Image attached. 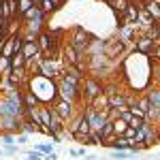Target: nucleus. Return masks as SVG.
I'll return each instance as SVG.
<instances>
[{
    "label": "nucleus",
    "instance_id": "obj_10",
    "mask_svg": "<svg viewBox=\"0 0 160 160\" xmlns=\"http://www.w3.org/2000/svg\"><path fill=\"white\" fill-rule=\"evenodd\" d=\"M15 15H17V2L15 0H4L2 2V17L11 22Z\"/></svg>",
    "mask_w": 160,
    "mask_h": 160
},
{
    "label": "nucleus",
    "instance_id": "obj_33",
    "mask_svg": "<svg viewBox=\"0 0 160 160\" xmlns=\"http://www.w3.org/2000/svg\"><path fill=\"white\" fill-rule=\"evenodd\" d=\"M152 73H154V79L160 83V62H156L154 64V68H152Z\"/></svg>",
    "mask_w": 160,
    "mask_h": 160
},
{
    "label": "nucleus",
    "instance_id": "obj_21",
    "mask_svg": "<svg viewBox=\"0 0 160 160\" xmlns=\"http://www.w3.org/2000/svg\"><path fill=\"white\" fill-rule=\"evenodd\" d=\"M32 7H34V2H32V0H17V15L22 17V15H24L26 11H30Z\"/></svg>",
    "mask_w": 160,
    "mask_h": 160
},
{
    "label": "nucleus",
    "instance_id": "obj_26",
    "mask_svg": "<svg viewBox=\"0 0 160 160\" xmlns=\"http://www.w3.org/2000/svg\"><path fill=\"white\" fill-rule=\"evenodd\" d=\"M38 9H41V11H43V13H45V15H47V13H51V11H53V9H56V7L51 4L49 0H41V2H38Z\"/></svg>",
    "mask_w": 160,
    "mask_h": 160
},
{
    "label": "nucleus",
    "instance_id": "obj_15",
    "mask_svg": "<svg viewBox=\"0 0 160 160\" xmlns=\"http://www.w3.org/2000/svg\"><path fill=\"white\" fill-rule=\"evenodd\" d=\"M98 135H100V139H102V145H105L109 139H113V137H115V132H113V122H111V120H107V122H105V126L100 128Z\"/></svg>",
    "mask_w": 160,
    "mask_h": 160
},
{
    "label": "nucleus",
    "instance_id": "obj_37",
    "mask_svg": "<svg viewBox=\"0 0 160 160\" xmlns=\"http://www.w3.org/2000/svg\"><path fill=\"white\" fill-rule=\"evenodd\" d=\"M156 128H158V139H160V122L156 124Z\"/></svg>",
    "mask_w": 160,
    "mask_h": 160
},
{
    "label": "nucleus",
    "instance_id": "obj_42",
    "mask_svg": "<svg viewBox=\"0 0 160 160\" xmlns=\"http://www.w3.org/2000/svg\"><path fill=\"white\" fill-rule=\"evenodd\" d=\"M60 2H64V0H60Z\"/></svg>",
    "mask_w": 160,
    "mask_h": 160
},
{
    "label": "nucleus",
    "instance_id": "obj_8",
    "mask_svg": "<svg viewBox=\"0 0 160 160\" xmlns=\"http://www.w3.org/2000/svg\"><path fill=\"white\" fill-rule=\"evenodd\" d=\"M141 132L145 137V148H152V145L156 143V139H158V128H156V124L145 122L141 126Z\"/></svg>",
    "mask_w": 160,
    "mask_h": 160
},
{
    "label": "nucleus",
    "instance_id": "obj_23",
    "mask_svg": "<svg viewBox=\"0 0 160 160\" xmlns=\"http://www.w3.org/2000/svg\"><path fill=\"white\" fill-rule=\"evenodd\" d=\"M9 71H11V58L0 56V75H7Z\"/></svg>",
    "mask_w": 160,
    "mask_h": 160
},
{
    "label": "nucleus",
    "instance_id": "obj_40",
    "mask_svg": "<svg viewBox=\"0 0 160 160\" xmlns=\"http://www.w3.org/2000/svg\"><path fill=\"white\" fill-rule=\"evenodd\" d=\"M156 2H158V7H160V0H156Z\"/></svg>",
    "mask_w": 160,
    "mask_h": 160
},
{
    "label": "nucleus",
    "instance_id": "obj_4",
    "mask_svg": "<svg viewBox=\"0 0 160 160\" xmlns=\"http://www.w3.org/2000/svg\"><path fill=\"white\" fill-rule=\"evenodd\" d=\"M51 109L60 115L62 122H71V120L75 118V102H68V100L56 98V102L51 105Z\"/></svg>",
    "mask_w": 160,
    "mask_h": 160
},
{
    "label": "nucleus",
    "instance_id": "obj_14",
    "mask_svg": "<svg viewBox=\"0 0 160 160\" xmlns=\"http://www.w3.org/2000/svg\"><path fill=\"white\" fill-rule=\"evenodd\" d=\"M145 98H148L149 107H158L160 109V88H149L145 92Z\"/></svg>",
    "mask_w": 160,
    "mask_h": 160
},
{
    "label": "nucleus",
    "instance_id": "obj_7",
    "mask_svg": "<svg viewBox=\"0 0 160 160\" xmlns=\"http://www.w3.org/2000/svg\"><path fill=\"white\" fill-rule=\"evenodd\" d=\"M37 43H38V49H41V53H43V58L49 56L51 51L56 49V41L51 38L49 32H41V34L37 37Z\"/></svg>",
    "mask_w": 160,
    "mask_h": 160
},
{
    "label": "nucleus",
    "instance_id": "obj_9",
    "mask_svg": "<svg viewBox=\"0 0 160 160\" xmlns=\"http://www.w3.org/2000/svg\"><path fill=\"white\" fill-rule=\"evenodd\" d=\"M22 56L26 58V62L38 58V56H41V49H38V43H37V41H26V43H24V49H22Z\"/></svg>",
    "mask_w": 160,
    "mask_h": 160
},
{
    "label": "nucleus",
    "instance_id": "obj_39",
    "mask_svg": "<svg viewBox=\"0 0 160 160\" xmlns=\"http://www.w3.org/2000/svg\"><path fill=\"white\" fill-rule=\"evenodd\" d=\"M0 135H2V126H0Z\"/></svg>",
    "mask_w": 160,
    "mask_h": 160
},
{
    "label": "nucleus",
    "instance_id": "obj_27",
    "mask_svg": "<svg viewBox=\"0 0 160 160\" xmlns=\"http://www.w3.org/2000/svg\"><path fill=\"white\" fill-rule=\"evenodd\" d=\"M34 149H37V152H41L43 156H47V154H51V152H53L49 143H38V145H34Z\"/></svg>",
    "mask_w": 160,
    "mask_h": 160
},
{
    "label": "nucleus",
    "instance_id": "obj_35",
    "mask_svg": "<svg viewBox=\"0 0 160 160\" xmlns=\"http://www.w3.org/2000/svg\"><path fill=\"white\" fill-rule=\"evenodd\" d=\"M152 53H154V58H156V60L160 62V43H158V45H156V49L152 51Z\"/></svg>",
    "mask_w": 160,
    "mask_h": 160
},
{
    "label": "nucleus",
    "instance_id": "obj_25",
    "mask_svg": "<svg viewBox=\"0 0 160 160\" xmlns=\"http://www.w3.org/2000/svg\"><path fill=\"white\" fill-rule=\"evenodd\" d=\"M0 141H2L4 148H7V145H15V135H11V132H2V135H0Z\"/></svg>",
    "mask_w": 160,
    "mask_h": 160
},
{
    "label": "nucleus",
    "instance_id": "obj_19",
    "mask_svg": "<svg viewBox=\"0 0 160 160\" xmlns=\"http://www.w3.org/2000/svg\"><path fill=\"white\" fill-rule=\"evenodd\" d=\"M41 102H38V98L30 92V90H24V107H38Z\"/></svg>",
    "mask_w": 160,
    "mask_h": 160
},
{
    "label": "nucleus",
    "instance_id": "obj_16",
    "mask_svg": "<svg viewBox=\"0 0 160 160\" xmlns=\"http://www.w3.org/2000/svg\"><path fill=\"white\" fill-rule=\"evenodd\" d=\"M0 56H4V58H13V56H15V38H13V34L7 38V41H4Z\"/></svg>",
    "mask_w": 160,
    "mask_h": 160
},
{
    "label": "nucleus",
    "instance_id": "obj_13",
    "mask_svg": "<svg viewBox=\"0 0 160 160\" xmlns=\"http://www.w3.org/2000/svg\"><path fill=\"white\" fill-rule=\"evenodd\" d=\"M109 107H111V109H122V107H128V105H126V94H124V92H118V94L109 96Z\"/></svg>",
    "mask_w": 160,
    "mask_h": 160
},
{
    "label": "nucleus",
    "instance_id": "obj_29",
    "mask_svg": "<svg viewBox=\"0 0 160 160\" xmlns=\"http://www.w3.org/2000/svg\"><path fill=\"white\" fill-rule=\"evenodd\" d=\"M143 124H145V120H141V118H132V120L128 122V128H135V130H139Z\"/></svg>",
    "mask_w": 160,
    "mask_h": 160
},
{
    "label": "nucleus",
    "instance_id": "obj_30",
    "mask_svg": "<svg viewBox=\"0 0 160 160\" xmlns=\"http://www.w3.org/2000/svg\"><path fill=\"white\" fill-rule=\"evenodd\" d=\"M17 152H19V148H17V145H7V148H2V154H9V156L17 154Z\"/></svg>",
    "mask_w": 160,
    "mask_h": 160
},
{
    "label": "nucleus",
    "instance_id": "obj_2",
    "mask_svg": "<svg viewBox=\"0 0 160 160\" xmlns=\"http://www.w3.org/2000/svg\"><path fill=\"white\" fill-rule=\"evenodd\" d=\"M68 45H71L73 49H77L79 53H86L88 47H90V34H88L81 26H77L73 30V37L68 38Z\"/></svg>",
    "mask_w": 160,
    "mask_h": 160
},
{
    "label": "nucleus",
    "instance_id": "obj_31",
    "mask_svg": "<svg viewBox=\"0 0 160 160\" xmlns=\"http://www.w3.org/2000/svg\"><path fill=\"white\" fill-rule=\"evenodd\" d=\"M135 135H137V130L135 128H126V132H124V139H128V141H135Z\"/></svg>",
    "mask_w": 160,
    "mask_h": 160
},
{
    "label": "nucleus",
    "instance_id": "obj_41",
    "mask_svg": "<svg viewBox=\"0 0 160 160\" xmlns=\"http://www.w3.org/2000/svg\"><path fill=\"white\" fill-rule=\"evenodd\" d=\"M24 160H30V158H28V156H26V158H24Z\"/></svg>",
    "mask_w": 160,
    "mask_h": 160
},
{
    "label": "nucleus",
    "instance_id": "obj_38",
    "mask_svg": "<svg viewBox=\"0 0 160 160\" xmlns=\"http://www.w3.org/2000/svg\"><path fill=\"white\" fill-rule=\"evenodd\" d=\"M2 2H4V0H0V15H2Z\"/></svg>",
    "mask_w": 160,
    "mask_h": 160
},
{
    "label": "nucleus",
    "instance_id": "obj_17",
    "mask_svg": "<svg viewBox=\"0 0 160 160\" xmlns=\"http://www.w3.org/2000/svg\"><path fill=\"white\" fill-rule=\"evenodd\" d=\"M145 122H149V124H158L160 122V109L158 107H149V109L145 111Z\"/></svg>",
    "mask_w": 160,
    "mask_h": 160
},
{
    "label": "nucleus",
    "instance_id": "obj_5",
    "mask_svg": "<svg viewBox=\"0 0 160 160\" xmlns=\"http://www.w3.org/2000/svg\"><path fill=\"white\" fill-rule=\"evenodd\" d=\"M81 56H83V53H79L77 49H73L71 45H66V47L62 49V58H64V64H66V66H77V68H81V71H83Z\"/></svg>",
    "mask_w": 160,
    "mask_h": 160
},
{
    "label": "nucleus",
    "instance_id": "obj_11",
    "mask_svg": "<svg viewBox=\"0 0 160 160\" xmlns=\"http://www.w3.org/2000/svg\"><path fill=\"white\" fill-rule=\"evenodd\" d=\"M122 51H124L122 41H109V43L105 45V56H107V58H113V56H118V53H122Z\"/></svg>",
    "mask_w": 160,
    "mask_h": 160
},
{
    "label": "nucleus",
    "instance_id": "obj_3",
    "mask_svg": "<svg viewBox=\"0 0 160 160\" xmlns=\"http://www.w3.org/2000/svg\"><path fill=\"white\" fill-rule=\"evenodd\" d=\"M56 83H58V98L62 100H68V102H77V100L81 98V94H79V88L71 86V83H66L64 79H56Z\"/></svg>",
    "mask_w": 160,
    "mask_h": 160
},
{
    "label": "nucleus",
    "instance_id": "obj_22",
    "mask_svg": "<svg viewBox=\"0 0 160 160\" xmlns=\"http://www.w3.org/2000/svg\"><path fill=\"white\" fill-rule=\"evenodd\" d=\"M86 145H102V139H100L98 132H90L86 139Z\"/></svg>",
    "mask_w": 160,
    "mask_h": 160
},
{
    "label": "nucleus",
    "instance_id": "obj_28",
    "mask_svg": "<svg viewBox=\"0 0 160 160\" xmlns=\"http://www.w3.org/2000/svg\"><path fill=\"white\" fill-rule=\"evenodd\" d=\"M135 105H137V107H139L141 111H143V113H145V111L149 109V102H148V98H145V96H141V98H137V100H135Z\"/></svg>",
    "mask_w": 160,
    "mask_h": 160
},
{
    "label": "nucleus",
    "instance_id": "obj_1",
    "mask_svg": "<svg viewBox=\"0 0 160 160\" xmlns=\"http://www.w3.org/2000/svg\"><path fill=\"white\" fill-rule=\"evenodd\" d=\"M102 83H100L96 77H83L81 79V88H79V94H81V98L86 100L88 105H92V100L98 98L100 94H102Z\"/></svg>",
    "mask_w": 160,
    "mask_h": 160
},
{
    "label": "nucleus",
    "instance_id": "obj_43",
    "mask_svg": "<svg viewBox=\"0 0 160 160\" xmlns=\"http://www.w3.org/2000/svg\"><path fill=\"white\" fill-rule=\"evenodd\" d=\"M15 2H17V0H15Z\"/></svg>",
    "mask_w": 160,
    "mask_h": 160
},
{
    "label": "nucleus",
    "instance_id": "obj_36",
    "mask_svg": "<svg viewBox=\"0 0 160 160\" xmlns=\"http://www.w3.org/2000/svg\"><path fill=\"white\" fill-rule=\"evenodd\" d=\"M43 160H58V154H56V152H51V154H47Z\"/></svg>",
    "mask_w": 160,
    "mask_h": 160
},
{
    "label": "nucleus",
    "instance_id": "obj_18",
    "mask_svg": "<svg viewBox=\"0 0 160 160\" xmlns=\"http://www.w3.org/2000/svg\"><path fill=\"white\" fill-rule=\"evenodd\" d=\"M111 122H113V132H115V137H122L124 132H126L128 124L124 122V120H120V118H115V120H111Z\"/></svg>",
    "mask_w": 160,
    "mask_h": 160
},
{
    "label": "nucleus",
    "instance_id": "obj_20",
    "mask_svg": "<svg viewBox=\"0 0 160 160\" xmlns=\"http://www.w3.org/2000/svg\"><path fill=\"white\" fill-rule=\"evenodd\" d=\"M26 66V58L22 53H15L11 58V71H17V68H24Z\"/></svg>",
    "mask_w": 160,
    "mask_h": 160
},
{
    "label": "nucleus",
    "instance_id": "obj_32",
    "mask_svg": "<svg viewBox=\"0 0 160 160\" xmlns=\"http://www.w3.org/2000/svg\"><path fill=\"white\" fill-rule=\"evenodd\" d=\"M28 158H30V160H43L45 156H43L41 152H37V149H34V152H28Z\"/></svg>",
    "mask_w": 160,
    "mask_h": 160
},
{
    "label": "nucleus",
    "instance_id": "obj_6",
    "mask_svg": "<svg viewBox=\"0 0 160 160\" xmlns=\"http://www.w3.org/2000/svg\"><path fill=\"white\" fill-rule=\"evenodd\" d=\"M156 45H158V43H156L154 38L141 34V37L137 38V43H135V49H137V53H141V56H149L152 51L156 49Z\"/></svg>",
    "mask_w": 160,
    "mask_h": 160
},
{
    "label": "nucleus",
    "instance_id": "obj_24",
    "mask_svg": "<svg viewBox=\"0 0 160 160\" xmlns=\"http://www.w3.org/2000/svg\"><path fill=\"white\" fill-rule=\"evenodd\" d=\"M130 156H135L132 152H120V149H111V158H115V160H126V158H130Z\"/></svg>",
    "mask_w": 160,
    "mask_h": 160
},
{
    "label": "nucleus",
    "instance_id": "obj_34",
    "mask_svg": "<svg viewBox=\"0 0 160 160\" xmlns=\"http://www.w3.org/2000/svg\"><path fill=\"white\" fill-rule=\"evenodd\" d=\"M15 143H28V135H26V132L17 135V137H15Z\"/></svg>",
    "mask_w": 160,
    "mask_h": 160
},
{
    "label": "nucleus",
    "instance_id": "obj_12",
    "mask_svg": "<svg viewBox=\"0 0 160 160\" xmlns=\"http://www.w3.org/2000/svg\"><path fill=\"white\" fill-rule=\"evenodd\" d=\"M145 11H148V15L154 19V24H160V7L156 0H148L145 2Z\"/></svg>",
    "mask_w": 160,
    "mask_h": 160
}]
</instances>
